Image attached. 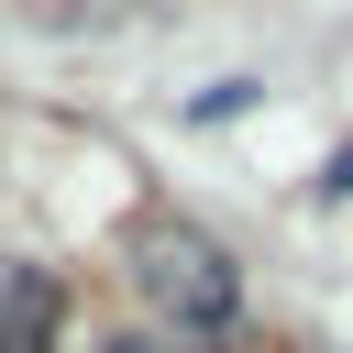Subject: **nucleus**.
<instances>
[{"instance_id": "7ed1b4c3", "label": "nucleus", "mask_w": 353, "mask_h": 353, "mask_svg": "<svg viewBox=\"0 0 353 353\" xmlns=\"http://www.w3.org/2000/svg\"><path fill=\"white\" fill-rule=\"evenodd\" d=\"M88 353H199V342H176V331H110V342H88Z\"/></svg>"}, {"instance_id": "f03ea898", "label": "nucleus", "mask_w": 353, "mask_h": 353, "mask_svg": "<svg viewBox=\"0 0 353 353\" xmlns=\"http://www.w3.org/2000/svg\"><path fill=\"white\" fill-rule=\"evenodd\" d=\"M66 342V287L33 254H0V353H55Z\"/></svg>"}, {"instance_id": "f257e3e1", "label": "nucleus", "mask_w": 353, "mask_h": 353, "mask_svg": "<svg viewBox=\"0 0 353 353\" xmlns=\"http://www.w3.org/2000/svg\"><path fill=\"white\" fill-rule=\"evenodd\" d=\"M132 287H143L154 331H176V342H210V331L243 320V265H232L199 221H143V243H132Z\"/></svg>"}]
</instances>
